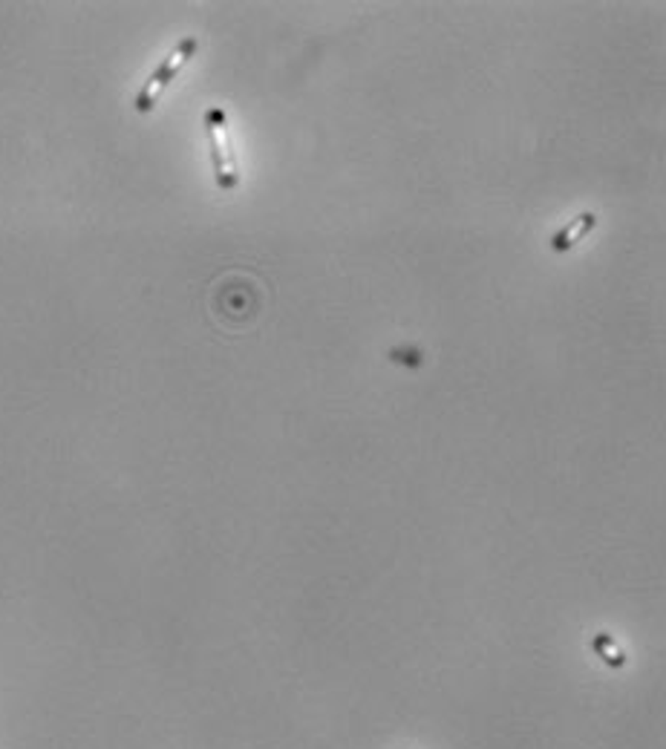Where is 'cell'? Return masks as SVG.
<instances>
[{"label": "cell", "instance_id": "1", "mask_svg": "<svg viewBox=\"0 0 666 749\" xmlns=\"http://www.w3.org/2000/svg\"><path fill=\"white\" fill-rule=\"evenodd\" d=\"M205 130L211 141V164H213V179H217L220 191H234L240 185L237 173V159H234L231 141H228V124H225V109L211 107L205 109Z\"/></svg>", "mask_w": 666, "mask_h": 749}, {"label": "cell", "instance_id": "2", "mask_svg": "<svg viewBox=\"0 0 666 749\" xmlns=\"http://www.w3.org/2000/svg\"><path fill=\"white\" fill-rule=\"evenodd\" d=\"M196 47H200V44H196V38H182V41L173 47V52L168 55V58L156 67V72L145 81V87H141L139 96H136V109H139V113H151V109L156 107V101H159V96L165 93V87L179 76V69H182L193 58Z\"/></svg>", "mask_w": 666, "mask_h": 749}, {"label": "cell", "instance_id": "3", "mask_svg": "<svg viewBox=\"0 0 666 749\" xmlns=\"http://www.w3.org/2000/svg\"><path fill=\"white\" fill-rule=\"evenodd\" d=\"M594 223H598V216H594V213H580V216L574 219V223H571L568 228H563L560 234L554 236L551 248H554V251H568L574 243L580 240V236H583L586 231H591V228H594Z\"/></svg>", "mask_w": 666, "mask_h": 749}, {"label": "cell", "instance_id": "4", "mask_svg": "<svg viewBox=\"0 0 666 749\" xmlns=\"http://www.w3.org/2000/svg\"><path fill=\"white\" fill-rule=\"evenodd\" d=\"M594 651H598L600 657H603V663H609V666H615V669H620L623 663H626V657H623V651L615 646V640H611L609 634H598L594 637Z\"/></svg>", "mask_w": 666, "mask_h": 749}]
</instances>
